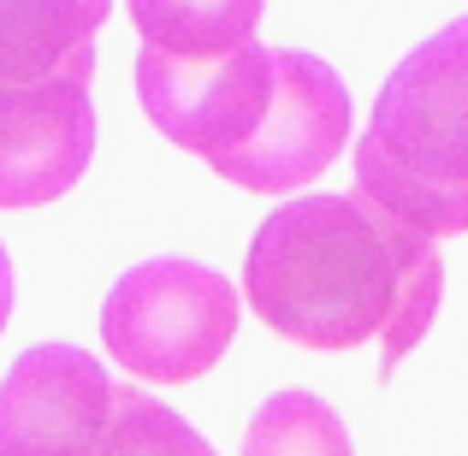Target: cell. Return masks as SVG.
I'll list each match as a JSON object with an SVG mask.
<instances>
[{
    "label": "cell",
    "mask_w": 468,
    "mask_h": 456,
    "mask_svg": "<svg viewBox=\"0 0 468 456\" xmlns=\"http://www.w3.org/2000/svg\"><path fill=\"white\" fill-rule=\"evenodd\" d=\"M90 456H214L202 433L137 386H113V409Z\"/></svg>",
    "instance_id": "8fae6325"
},
{
    "label": "cell",
    "mask_w": 468,
    "mask_h": 456,
    "mask_svg": "<svg viewBox=\"0 0 468 456\" xmlns=\"http://www.w3.org/2000/svg\"><path fill=\"white\" fill-rule=\"evenodd\" d=\"M243 302L303 350L379 344V379L433 332L445 302L439 238L403 226L362 190L279 202L243 255Z\"/></svg>",
    "instance_id": "6da1fadb"
},
{
    "label": "cell",
    "mask_w": 468,
    "mask_h": 456,
    "mask_svg": "<svg viewBox=\"0 0 468 456\" xmlns=\"http://www.w3.org/2000/svg\"><path fill=\"white\" fill-rule=\"evenodd\" d=\"M12 302H18V279H12V255H6V243H0V332H6V320H12Z\"/></svg>",
    "instance_id": "7c38bea8"
},
{
    "label": "cell",
    "mask_w": 468,
    "mask_h": 456,
    "mask_svg": "<svg viewBox=\"0 0 468 456\" xmlns=\"http://www.w3.org/2000/svg\"><path fill=\"white\" fill-rule=\"evenodd\" d=\"M279 83V54L250 36L231 54H137V101L149 125L184 154L219 160L261 131Z\"/></svg>",
    "instance_id": "277c9868"
},
{
    "label": "cell",
    "mask_w": 468,
    "mask_h": 456,
    "mask_svg": "<svg viewBox=\"0 0 468 456\" xmlns=\"http://www.w3.org/2000/svg\"><path fill=\"white\" fill-rule=\"evenodd\" d=\"M113 379L78 344H30L0 379V456H90Z\"/></svg>",
    "instance_id": "52a82bcc"
},
{
    "label": "cell",
    "mask_w": 468,
    "mask_h": 456,
    "mask_svg": "<svg viewBox=\"0 0 468 456\" xmlns=\"http://www.w3.org/2000/svg\"><path fill=\"white\" fill-rule=\"evenodd\" d=\"M350 166L403 226L439 243L468 231V12L398 59Z\"/></svg>",
    "instance_id": "7a4b0ae2"
},
{
    "label": "cell",
    "mask_w": 468,
    "mask_h": 456,
    "mask_svg": "<svg viewBox=\"0 0 468 456\" xmlns=\"http://www.w3.org/2000/svg\"><path fill=\"white\" fill-rule=\"evenodd\" d=\"M243 456H356V451L326 398H314V391H273L255 409L250 433H243Z\"/></svg>",
    "instance_id": "30bf717a"
},
{
    "label": "cell",
    "mask_w": 468,
    "mask_h": 456,
    "mask_svg": "<svg viewBox=\"0 0 468 456\" xmlns=\"http://www.w3.org/2000/svg\"><path fill=\"white\" fill-rule=\"evenodd\" d=\"M95 71H59L42 83H0V207L59 202L95 154Z\"/></svg>",
    "instance_id": "8992f818"
},
{
    "label": "cell",
    "mask_w": 468,
    "mask_h": 456,
    "mask_svg": "<svg viewBox=\"0 0 468 456\" xmlns=\"http://www.w3.org/2000/svg\"><path fill=\"white\" fill-rule=\"evenodd\" d=\"M279 54V83L261 131L243 149L207 160L226 184L250 196H291L314 184L350 143V90L326 59L303 48H273Z\"/></svg>",
    "instance_id": "5b68a950"
},
{
    "label": "cell",
    "mask_w": 468,
    "mask_h": 456,
    "mask_svg": "<svg viewBox=\"0 0 468 456\" xmlns=\"http://www.w3.org/2000/svg\"><path fill=\"white\" fill-rule=\"evenodd\" d=\"M143 48L160 54H231L255 36L267 0H125Z\"/></svg>",
    "instance_id": "9c48e42d"
},
{
    "label": "cell",
    "mask_w": 468,
    "mask_h": 456,
    "mask_svg": "<svg viewBox=\"0 0 468 456\" xmlns=\"http://www.w3.org/2000/svg\"><path fill=\"white\" fill-rule=\"evenodd\" d=\"M243 291L184 255L137 261L101 302V344L131 379L190 386L238 338Z\"/></svg>",
    "instance_id": "3957f363"
},
{
    "label": "cell",
    "mask_w": 468,
    "mask_h": 456,
    "mask_svg": "<svg viewBox=\"0 0 468 456\" xmlns=\"http://www.w3.org/2000/svg\"><path fill=\"white\" fill-rule=\"evenodd\" d=\"M113 0H0V83L95 71V30Z\"/></svg>",
    "instance_id": "ba28073f"
}]
</instances>
